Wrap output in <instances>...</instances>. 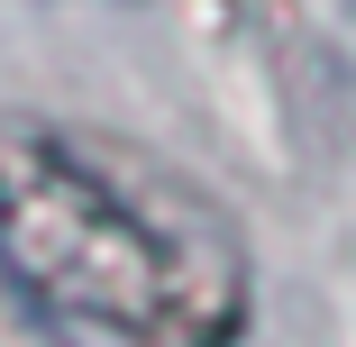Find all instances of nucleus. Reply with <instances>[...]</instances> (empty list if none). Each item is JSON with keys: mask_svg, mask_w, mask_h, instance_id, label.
Here are the masks:
<instances>
[{"mask_svg": "<svg viewBox=\"0 0 356 347\" xmlns=\"http://www.w3.org/2000/svg\"><path fill=\"white\" fill-rule=\"evenodd\" d=\"M0 274L110 347H238L247 238L192 174L101 128L0 119Z\"/></svg>", "mask_w": 356, "mask_h": 347, "instance_id": "obj_1", "label": "nucleus"}]
</instances>
